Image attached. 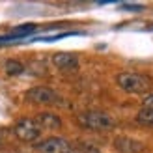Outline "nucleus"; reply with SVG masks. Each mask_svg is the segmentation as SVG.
I'll return each instance as SVG.
<instances>
[{"label":"nucleus","instance_id":"nucleus-1","mask_svg":"<svg viewBox=\"0 0 153 153\" xmlns=\"http://www.w3.org/2000/svg\"><path fill=\"white\" fill-rule=\"evenodd\" d=\"M116 82L127 94H146L151 86V79L140 73H120L116 76Z\"/></svg>","mask_w":153,"mask_h":153},{"label":"nucleus","instance_id":"nucleus-2","mask_svg":"<svg viewBox=\"0 0 153 153\" xmlns=\"http://www.w3.org/2000/svg\"><path fill=\"white\" fill-rule=\"evenodd\" d=\"M79 123L91 131H108L114 127V120L106 112L101 110H88L79 114Z\"/></svg>","mask_w":153,"mask_h":153},{"label":"nucleus","instance_id":"nucleus-3","mask_svg":"<svg viewBox=\"0 0 153 153\" xmlns=\"http://www.w3.org/2000/svg\"><path fill=\"white\" fill-rule=\"evenodd\" d=\"M39 133H41V129L37 125V121L30 120V118H25V120L17 121L15 127H13V134L17 136L21 142H34V140H37Z\"/></svg>","mask_w":153,"mask_h":153},{"label":"nucleus","instance_id":"nucleus-4","mask_svg":"<svg viewBox=\"0 0 153 153\" xmlns=\"http://www.w3.org/2000/svg\"><path fill=\"white\" fill-rule=\"evenodd\" d=\"M36 149L39 153H73V146L65 138H58L52 136L39 144H36Z\"/></svg>","mask_w":153,"mask_h":153},{"label":"nucleus","instance_id":"nucleus-5","mask_svg":"<svg viewBox=\"0 0 153 153\" xmlns=\"http://www.w3.org/2000/svg\"><path fill=\"white\" fill-rule=\"evenodd\" d=\"M26 99L32 101V103H37V105H52V103L58 101V95H56V91H52L51 88L36 86V88L26 91Z\"/></svg>","mask_w":153,"mask_h":153},{"label":"nucleus","instance_id":"nucleus-6","mask_svg":"<svg viewBox=\"0 0 153 153\" xmlns=\"http://www.w3.org/2000/svg\"><path fill=\"white\" fill-rule=\"evenodd\" d=\"M114 148L121 153H142L146 146L140 140H134L131 136H116L114 138Z\"/></svg>","mask_w":153,"mask_h":153},{"label":"nucleus","instance_id":"nucleus-7","mask_svg":"<svg viewBox=\"0 0 153 153\" xmlns=\"http://www.w3.org/2000/svg\"><path fill=\"white\" fill-rule=\"evenodd\" d=\"M52 64L62 71H71V69L79 67V58H76V54H73V52H56V54L52 56Z\"/></svg>","mask_w":153,"mask_h":153},{"label":"nucleus","instance_id":"nucleus-8","mask_svg":"<svg viewBox=\"0 0 153 153\" xmlns=\"http://www.w3.org/2000/svg\"><path fill=\"white\" fill-rule=\"evenodd\" d=\"M36 121H37V125H39V129H49V131H54V129L62 127V120L52 112H41Z\"/></svg>","mask_w":153,"mask_h":153},{"label":"nucleus","instance_id":"nucleus-9","mask_svg":"<svg viewBox=\"0 0 153 153\" xmlns=\"http://www.w3.org/2000/svg\"><path fill=\"white\" fill-rule=\"evenodd\" d=\"M4 69H6L7 75L17 76V75H22V73H25V65H22L21 62H17V60H7V62L4 64Z\"/></svg>","mask_w":153,"mask_h":153},{"label":"nucleus","instance_id":"nucleus-10","mask_svg":"<svg viewBox=\"0 0 153 153\" xmlns=\"http://www.w3.org/2000/svg\"><path fill=\"white\" fill-rule=\"evenodd\" d=\"M136 121L146 127H153V110L151 108H140V112L136 114Z\"/></svg>","mask_w":153,"mask_h":153},{"label":"nucleus","instance_id":"nucleus-11","mask_svg":"<svg viewBox=\"0 0 153 153\" xmlns=\"http://www.w3.org/2000/svg\"><path fill=\"white\" fill-rule=\"evenodd\" d=\"M73 153H99V148L90 142H79L73 148Z\"/></svg>","mask_w":153,"mask_h":153},{"label":"nucleus","instance_id":"nucleus-12","mask_svg":"<svg viewBox=\"0 0 153 153\" xmlns=\"http://www.w3.org/2000/svg\"><path fill=\"white\" fill-rule=\"evenodd\" d=\"M142 108H151L153 110V94H149V95H146L144 97V101H142Z\"/></svg>","mask_w":153,"mask_h":153},{"label":"nucleus","instance_id":"nucleus-13","mask_svg":"<svg viewBox=\"0 0 153 153\" xmlns=\"http://www.w3.org/2000/svg\"><path fill=\"white\" fill-rule=\"evenodd\" d=\"M121 7H127L131 11H142V6H136V4H123Z\"/></svg>","mask_w":153,"mask_h":153}]
</instances>
